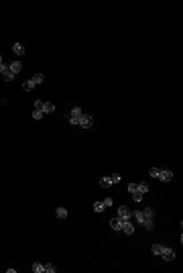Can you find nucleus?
Listing matches in <instances>:
<instances>
[{"mask_svg":"<svg viewBox=\"0 0 183 273\" xmlns=\"http://www.w3.org/2000/svg\"><path fill=\"white\" fill-rule=\"evenodd\" d=\"M55 271H57V267H55L53 263H47V265H45V273H55Z\"/></svg>","mask_w":183,"mask_h":273,"instance_id":"obj_21","label":"nucleus"},{"mask_svg":"<svg viewBox=\"0 0 183 273\" xmlns=\"http://www.w3.org/2000/svg\"><path fill=\"white\" fill-rule=\"evenodd\" d=\"M136 190L141 192V194H147V192H149V186H147V182H142V183H136Z\"/></svg>","mask_w":183,"mask_h":273,"instance_id":"obj_15","label":"nucleus"},{"mask_svg":"<svg viewBox=\"0 0 183 273\" xmlns=\"http://www.w3.org/2000/svg\"><path fill=\"white\" fill-rule=\"evenodd\" d=\"M118 218L120 220H130V210H128L126 206H120L118 208Z\"/></svg>","mask_w":183,"mask_h":273,"instance_id":"obj_6","label":"nucleus"},{"mask_svg":"<svg viewBox=\"0 0 183 273\" xmlns=\"http://www.w3.org/2000/svg\"><path fill=\"white\" fill-rule=\"evenodd\" d=\"M6 71H8V65H6L4 61H2V63H0V76H4Z\"/></svg>","mask_w":183,"mask_h":273,"instance_id":"obj_24","label":"nucleus"},{"mask_svg":"<svg viewBox=\"0 0 183 273\" xmlns=\"http://www.w3.org/2000/svg\"><path fill=\"white\" fill-rule=\"evenodd\" d=\"M149 173L153 175V178H157V175H159V167H151V169H149Z\"/></svg>","mask_w":183,"mask_h":273,"instance_id":"obj_27","label":"nucleus"},{"mask_svg":"<svg viewBox=\"0 0 183 273\" xmlns=\"http://www.w3.org/2000/svg\"><path fill=\"white\" fill-rule=\"evenodd\" d=\"M81 108L79 106H73L71 110H69V122H71V124H77V122H79V118H81Z\"/></svg>","mask_w":183,"mask_h":273,"instance_id":"obj_1","label":"nucleus"},{"mask_svg":"<svg viewBox=\"0 0 183 273\" xmlns=\"http://www.w3.org/2000/svg\"><path fill=\"white\" fill-rule=\"evenodd\" d=\"M22 90H25V92H33V90H35V84H33V80H26V82L22 84Z\"/></svg>","mask_w":183,"mask_h":273,"instance_id":"obj_12","label":"nucleus"},{"mask_svg":"<svg viewBox=\"0 0 183 273\" xmlns=\"http://www.w3.org/2000/svg\"><path fill=\"white\" fill-rule=\"evenodd\" d=\"M12 51H14V55H25V45H22V43H14L12 45Z\"/></svg>","mask_w":183,"mask_h":273,"instance_id":"obj_10","label":"nucleus"},{"mask_svg":"<svg viewBox=\"0 0 183 273\" xmlns=\"http://www.w3.org/2000/svg\"><path fill=\"white\" fill-rule=\"evenodd\" d=\"M100 183H102V188H112V179H110V175L102 178V179H100Z\"/></svg>","mask_w":183,"mask_h":273,"instance_id":"obj_13","label":"nucleus"},{"mask_svg":"<svg viewBox=\"0 0 183 273\" xmlns=\"http://www.w3.org/2000/svg\"><path fill=\"white\" fill-rule=\"evenodd\" d=\"M110 226H112L114 230H120V228H122V220H120L118 216H116V218H110Z\"/></svg>","mask_w":183,"mask_h":273,"instance_id":"obj_11","label":"nucleus"},{"mask_svg":"<svg viewBox=\"0 0 183 273\" xmlns=\"http://www.w3.org/2000/svg\"><path fill=\"white\" fill-rule=\"evenodd\" d=\"M161 182H171L173 179V171L171 169H159V175H157Z\"/></svg>","mask_w":183,"mask_h":273,"instance_id":"obj_3","label":"nucleus"},{"mask_svg":"<svg viewBox=\"0 0 183 273\" xmlns=\"http://www.w3.org/2000/svg\"><path fill=\"white\" fill-rule=\"evenodd\" d=\"M132 192H136V183H128V194H132Z\"/></svg>","mask_w":183,"mask_h":273,"instance_id":"obj_29","label":"nucleus"},{"mask_svg":"<svg viewBox=\"0 0 183 273\" xmlns=\"http://www.w3.org/2000/svg\"><path fill=\"white\" fill-rule=\"evenodd\" d=\"M55 112V104L51 102H43V114H53Z\"/></svg>","mask_w":183,"mask_h":273,"instance_id":"obj_8","label":"nucleus"},{"mask_svg":"<svg viewBox=\"0 0 183 273\" xmlns=\"http://www.w3.org/2000/svg\"><path fill=\"white\" fill-rule=\"evenodd\" d=\"M33 271L35 273H45V265L43 263H33Z\"/></svg>","mask_w":183,"mask_h":273,"instance_id":"obj_14","label":"nucleus"},{"mask_svg":"<svg viewBox=\"0 0 183 273\" xmlns=\"http://www.w3.org/2000/svg\"><path fill=\"white\" fill-rule=\"evenodd\" d=\"M161 257H165L167 261H173L175 259V253H173V249H169V247H161V253H159Z\"/></svg>","mask_w":183,"mask_h":273,"instance_id":"obj_4","label":"nucleus"},{"mask_svg":"<svg viewBox=\"0 0 183 273\" xmlns=\"http://www.w3.org/2000/svg\"><path fill=\"white\" fill-rule=\"evenodd\" d=\"M41 82H45V76H43V74H35L33 76V84L37 86V84H41Z\"/></svg>","mask_w":183,"mask_h":273,"instance_id":"obj_16","label":"nucleus"},{"mask_svg":"<svg viewBox=\"0 0 183 273\" xmlns=\"http://www.w3.org/2000/svg\"><path fill=\"white\" fill-rule=\"evenodd\" d=\"M102 202H104V206H106V208H110L112 204H114V200H112V198H104Z\"/></svg>","mask_w":183,"mask_h":273,"instance_id":"obj_25","label":"nucleus"},{"mask_svg":"<svg viewBox=\"0 0 183 273\" xmlns=\"http://www.w3.org/2000/svg\"><path fill=\"white\" fill-rule=\"evenodd\" d=\"M122 230L124 234H134V226H132V222L130 220H122Z\"/></svg>","mask_w":183,"mask_h":273,"instance_id":"obj_5","label":"nucleus"},{"mask_svg":"<svg viewBox=\"0 0 183 273\" xmlns=\"http://www.w3.org/2000/svg\"><path fill=\"white\" fill-rule=\"evenodd\" d=\"M141 212L145 214V218H153V216H155V210H153V208H149V206H147L145 210H141Z\"/></svg>","mask_w":183,"mask_h":273,"instance_id":"obj_17","label":"nucleus"},{"mask_svg":"<svg viewBox=\"0 0 183 273\" xmlns=\"http://www.w3.org/2000/svg\"><path fill=\"white\" fill-rule=\"evenodd\" d=\"M104 210H106L104 202H96V204H94V212H104Z\"/></svg>","mask_w":183,"mask_h":273,"instance_id":"obj_19","label":"nucleus"},{"mask_svg":"<svg viewBox=\"0 0 183 273\" xmlns=\"http://www.w3.org/2000/svg\"><path fill=\"white\" fill-rule=\"evenodd\" d=\"M77 124L81 126V129H89V126L94 124V118L89 116V114H81V118H79V122Z\"/></svg>","mask_w":183,"mask_h":273,"instance_id":"obj_2","label":"nucleus"},{"mask_svg":"<svg viewBox=\"0 0 183 273\" xmlns=\"http://www.w3.org/2000/svg\"><path fill=\"white\" fill-rule=\"evenodd\" d=\"M2 78H4V82H12V80H14V74H12V71L8 70V71H6L4 76H2Z\"/></svg>","mask_w":183,"mask_h":273,"instance_id":"obj_22","label":"nucleus"},{"mask_svg":"<svg viewBox=\"0 0 183 273\" xmlns=\"http://www.w3.org/2000/svg\"><path fill=\"white\" fill-rule=\"evenodd\" d=\"M57 218H67V210H65V208H57Z\"/></svg>","mask_w":183,"mask_h":273,"instance_id":"obj_20","label":"nucleus"},{"mask_svg":"<svg viewBox=\"0 0 183 273\" xmlns=\"http://www.w3.org/2000/svg\"><path fill=\"white\" fill-rule=\"evenodd\" d=\"M132 216L136 218V222H138V224H145L147 222V218H145V214L141 212V210H134V212H132Z\"/></svg>","mask_w":183,"mask_h":273,"instance_id":"obj_9","label":"nucleus"},{"mask_svg":"<svg viewBox=\"0 0 183 273\" xmlns=\"http://www.w3.org/2000/svg\"><path fill=\"white\" fill-rule=\"evenodd\" d=\"M151 251H153L155 255H159V253H161V245H153V247H151Z\"/></svg>","mask_w":183,"mask_h":273,"instance_id":"obj_26","label":"nucleus"},{"mask_svg":"<svg viewBox=\"0 0 183 273\" xmlns=\"http://www.w3.org/2000/svg\"><path fill=\"white\" fill-rule=\"evenodd\" d=\"M110 179H112V183H118V182H120V175L114 173V175H110Z\"/></svg>","mask_w":183,"mask_h":273,"instance_id":"obj_28","label":"nucleus"},{"mask_svg":"<svg viewBox=\"0 0 183 273\" xmlns=\"http://www.w3.org/2000/svg\"><path fill=\"white\" fill-rule=\"evenodd\" d=\"M142 198H145V194H141L138 190L132 192V200H134V202H142Z\"/></svg>","mask_w":183,"mask_h":273,"instance_id":"obj_18","label":"nucleus"},{"mask_svg":"<svg viewBox=\"0 0 183 273\" xmlns=\"http://www.w3.org/2000/svg\"><path fill=\"white\" fill-rule=\"evenodd\" d=\"M0 63H2V55H0Z\"/></svg>","mask_w":183,"mask_h":273,"instance_id":"obj_30","label":"nucleus"},{"mask_svg":"<svg viewBox=\"0 0 183 273\" xmlns=\"http://www.w3.org/2000/svg\"><path fill=\"white\" fill-rule=\"evenodd\" d=\"M43 116H45V114H43L41 110H33V118H35V120H41Z\"/></svg>","mask_w":183,"mask_h":273,"instance_id":"obj_23","label":"nucleus"},{"mask_svg":"<svg viewBox=\"0 0 183 273\" xmlns=\"http://www.w3.org/2000/svg\"><path fill=\"white\" fill-rule=\"evenodd\" d=\"M8 70H10V71H12V74H14V76H17V74H21V70H22V63H21V61H17V59H14V61H12V63H10V65H8Z\"/></svg>","mask_w":183,"mask_h":273,"instance_id":"obj_7","label":"nucleus"}]
</instances>
